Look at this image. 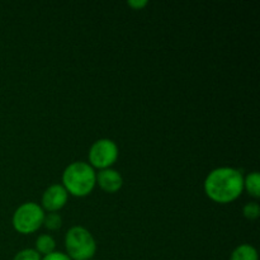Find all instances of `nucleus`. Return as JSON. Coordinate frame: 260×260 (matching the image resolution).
<instances>
[{
    "instance_id": "1",
    "label": "nucleus",
    "mask_w": 260,
    "mask_h": 260,
    "mask_svg": "<svg viewBox=\"0 0 260 260\" xmlns=\"http://www.w3.org/2000/svg\"><path fill=\"white\" fill-rule=\"evenodd\" d=\"M244 178L234 168H217L206 178V194L217 203H230L241 194Z\"/></svg>"
},
{
    "instance_id": "10",
    "label": "nucleus",
    "mask_w": 260,
    "mask_h": 260,
    "mask_svg": "<svg viewBox=\"0 0 260 260\" xmlns=\"http://www.w3.org/2000/svg\"><path fill=\"white\" fill-rule=\"evenodd\" d=\"M244 187L246 188L249 193H250L253 197H260V175L259 173L254 172L251 174H249L246 177V179L244 180Z\"/></svg>"
},
{
    "instance_id": "9",
    "label": "nucleus",
    "mask_w": 260,
    "mask_h": 260,
    "mask_svg": "<svg viewBox=\"0 0 260 260\" xmlns=\"http://www.w3.org/2000/svg\"><path fill=\"white\" fill-rule=\"evenodd\" d=\"M56 248V243L53 240L52 236L50 235H41L40 238L36 240V251L38 254H43V255H48V254L53 253Z\"/></svg>"
},
{
    "instance_id": "15",
    "label": "nucleus",
    "mask_w": 260,
    "mask_h": 260,
    "mask_svg": "<svg viewBox=\"0 0 260 260\" xmlns=\"http://www.w3.org/2000/svg\"><path fill=\"white\" fill-rule=\"evenodd\" d=\"M127 4L129 5V7H132L134 9H142L144 7H146L147 5V2H145V0H131V2H128Z\"/></svg>"
},
{
    "instance_id": "8",
    "label": "nucleus",
    "mask_w": 260,
    "mask_h": 260,
    "mask_svg": "<svg viewBox=\"0 0 260 260\" xmlns=\"http://www.w3.org/2000/svg\"><path fill=\"white\" fill-rule=\"evenodd\" d=\"M230 260H258V251L254 246L244 244L233 251Z\"/></svg>"
},
{
    "instance_id": "5",
    "label": "nucleus",
    "mask_w": 260,
    "mask_h": 260,
    "mask_svg": "<svg viewBox=\"0 0 260 260\" xmlns=\"http://www.w3.org/2000/svg\"><path fill=\"white\" fill-rule=\"evenodd\" d=\"M118 156V147L112 140L102 139L93 144L89 151V161L98 169H109L116 162Z\"/></svg>"
},
{
    "instance_id": "13",
    "label": "nucleus",
    "mask_w": 260,
    "mask_h": 260,
    "mask_svg": "<svg viewBox=\"0 0 260 260\" xmlns=\"http://www.w3.org/2000/svg\"><path fill=\"white\" fill-rule=\"evenodd\" d=\"M13 260H41V255L35 249H24L19 251Z\"/></svg>"
},
{
    "instance_id": "2",
    "label": "nucleus",
    "mask_w": 260,
    "mask_h": 260,
    "mask_svg": "<svg viewBox=\"0 0 260 260\" xmlns=\"http://www.w3.org/2000/svg\"><path fill=\"white\" fill-rule=\"evenodd\" d=\"M62 187L75 197H85L93 190L96 183V174L93 168L83 161L69 165L62 175Z\"/></svg>"
},
{
    "instance_id": "6",
    "label": "nucleus",
    "mask_w": 260,
    "mask_h": 260,
    "mask_svg": "<svg viewBox=\"0 0 260 260\" xmlns=\"http://www.w3.org/2000/svg\"><path fill=\"white\" fill-rule=\"evenodd\" d=\"M68 202V192L60 184L51 185L42 197V205L50 212H56L61 210Z\"/></svg>"
},
{
    "instance_id": "3",
    "label": "nucleus",
    "mask_w": 260,
    "mask_h": 260,
    "mask_svg": "<svg viewBox=\"0 0 260 260\" xmlns=\"http://www.w3.org/2000/svg\"><path fill=\"white\" fill-rule=\"evenodd\" d=\"M65 248L71 260H91L96 250V244L86 229L75 226L66 234Z\"/></svg>"
},
{
    "instance_id": "14",
    "label": "nucleus",
    "mask_w": 260,
    "mask_h": 260,
    "mask_svg": "<svg viewBox=\"0 0 260 260\" xmlns=\"http://www.w3.org/2000/svg\"><path fill=\"white\" fill-rule=\"evenodd\" d=\"M41 260H71L68 256V254L60 253V251H53V253L45 255V258Z\"/></svg>"
},
{
    "instance_id": "12",
    "label": "nucleus",
    "mask_w": 260,
    "mask_h": 260,
    "mask_svg": "<svg viewBox=\"0 0 260 260\" xmlns=\"http://www.w3.org/2000/svg\"><path fill=\"white\" fill-rule=\"evenodd\" d=\"M244 216L249 220H255V218L259 217L260 215V207L256 202H250L244 207L243 210Z\"/></svg>"
},
{
    "instance_id": "7",
    "label": "nucleus",
    "mask_w": 260,
    "mask_h": 260,
    "mask_svg": "<svg viewBox=\"0 0 260 260\" xmlns=\"http://www.w3.org/2000/svg\"><path fill=\"white\" fill-rule=\"evenodd\" d=\"M96 182L99 187L107 193H116L121 189L123 184L122 175L113 169H103L96 175Z\"/></svg>"
},
{
    "instance_id": "11",
    "label": "nucleus",
    "mask_w": 260,
    "mask_h": 260,
    "mask_svg": "<svg viewBox=\"0 0 260 260\" xmlns=\"http://www.w3.org/2000/svg\"><path fill=\"white\" fill-rule=\"evenodd\" d=\"M43 225L48 230H58L62 226V218H61V216L58 213L51 212L47 216H45V218H43Z\"/></svg>"
},
{
    "instance_id": "4",
    "label": "nucleus",
    "mask_w": 260,
    "mask_h": 260,
    "mask_svg": "<svg viewBox=\"0 0 260 260\" xmlns=\"http://www.w3.org/2000/svg\"><path fill=\"white\" fill-rule=\"evenodd\" d=\"M45 213L38 205L28 202L17 208L13 216V226L19 234H32L42 226Z\"/></svg>"
}]
</instances>
